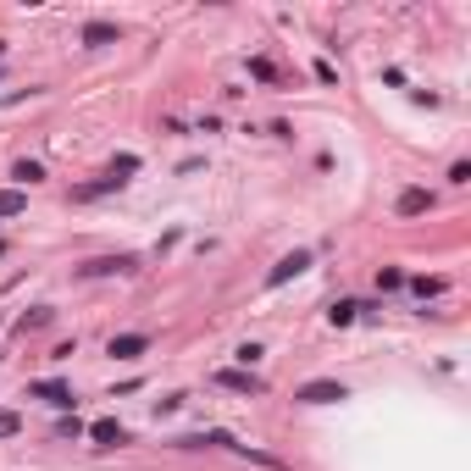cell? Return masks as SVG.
Returning <instances> with one entry per match:
<instances>
[{"instance_id":"cell-4","label":"cell","mask_w":471,"mask_h":471,"mask_svg":"<svg viewBox=\"0 0 471 471\" xmlns=\"http://www.w3.org/2000/svg\"><path fill=\"white\" fill-rule=\"evenodd\" d=\"M211 383H217V389H233V393H249V399H261V393H266V383H261V377H255V372H217V377H211Z\"/></svg>"},{"instance_id":"cell-19","label":"cell","mask_w":471,"mask_h":471,"mask_svg":"<svg viewBox=\"0 0 471 471\" xmlns=\"http://www.w3.org/2000/svg\"><path fill=\"white\" fill-rule=\"evenodd\" d=\"M416 294L427 300V294H444V277H416Z\"/></svg>"},{"instance_id":"cell-11","label":"cell","mask_w":471,"mask_h":471,"mask_svg":"<svg viewBox=\"0 0 471 471\" xmlns=\"http://www.w3.org/2000/svg\"><path fill=\"white\" fill-rule=\"evenodd\" d=\"M355 316H361V305H355V300H333V311H327V321H333V327H349Z\"/></svg>"},{"instance_id":"cell-1","label":"cell","mask_w":471,"mask_h":471,"mask_svg":"<svg viewBox=\"0 0 471 471\" xmlns=\"http://www.w3.org/2000/svg\"><path fill=\"white\" fill-rule=\"evenodd\" d=\"M133 277L139 272V255H100V261H83L78 266V277Z\"/></svg>"},{"instance_id":"cell-15","label":"cell","mask_w":471,"mask_h":471,"mask_svg":"<svg viewBox=\"0 0 471 471\" xmlns=\"http://www.w3.org/2000/svg\"><path fill=\"white\" fill-rule=\"evenodd\" d=\"M261 355H266V349H261V344H238V349H233L238 372H249V366H255V361H261Z\"/></svg>"},{"instance_id":"cell-8","label":"cell","mask_w":471,"mask_h":471,"mask_svg":"<svg viewBox=\"0 0 471 471\" xmlns=\"http://www.w3.org/2000/svg\"><path fill=\"white\" fill-rule=\"evenodd\" d=\"M393 211H399V217H421V211H433V194H427V189H405Z\"/></svg>"},{"instance_id":"cell-9","label":"cell","mask_w":471,"mask_h":471,"mask_svg":"<svg viewBox=\"0 0 471 471\" xmlns=\"http://www.w3.org/2000/svg\"><path fill=\"white\" fill-rule=\"evenodd\" d=\"M78 39H83V45H117V39H122V28H117V22H83Z\"/></svg>"},{"instance_id":"cell-6","label":"cell","mask_w":471,"mask_h":471,"mask_svg":"<svg viewBox=\"0 0 471 471\" xmlns=\"http://www.w3.org/2000/svg\"><path fill=\"white\" fill-rule=\"evenodd\" d=\"M89 438H94L100 449H122V444H128V427H122L117 416H100V421L89 427Z\"/></svg>"},{"instance_id":"cell-18","label":"cell","mask_w":471,"mask_h":471,"mask_svg":"<svg viewBox=\"0 0 471 471\" xmlns=\"http://www.w3.org/2000/svg\"><path fill=\"white\" fill-rule=\"evenodd\" d=\"M399 283H405V272H399V266H383V272H377V289H383V294L399 289Z\"/></svg>"},{"instance_id":"cell-2","label":"cell","mask_w":471,"mask_h":471,"mask_svg":"<svg viewBox=\"0 0 471 471\" xmlns=\"http://www.w3.org/2000/svg\"><path fill=\"white\" fill-rule=\"evenodd\" d=\"M300 272H311V249H289V255L266 272V289H277V283H289V277H300Z\"/></svg>"},{"instance_id":"cell-5","label":"cell","mask_w":471,"mask_h":471,"mask_svg":"<svg viewBox=\"0 0 471 471\" xmlns=\"http://www.w3.org/2000/svg\"><path fill=\"white\" fill-rule=\"evenodd\" d=\"M300 405H338V399H349L344 383H305V389H294Z\"/></svg>"},{"instance_id":"cell-10","label":"cell","mask_w":471,"mask_h":471,"mask_svg":"<svg viewBox=\"0 0 471 471\" xmlns=\"http://www.w3.org/2000/svg\"><path fill=\"white\" fill-rule=\"evenodd\" d=\"M111 189H122V183L106 172V177H94V183H78V189H73V200H100V194H111Z\"/></svg>"},{"instance_id":"cell-3","label":"cell","mask_w":471,"mask_h":471,"mask_svg":"<svg viewBox=\"0 0 471 471\" xmlns=\"http://www.w3.org/2000/svg\"><path fill=\"white\" fill-rule=\"evenodd\" d=\"M145 349H150V333H117V338L106 344V355H111V361H139Z\"/></svg>"},{"instance_id":"cell-16","label":"cell","mask_w":471,"mask_h":471,"mask_svg":"<svg viewBox=\"0 0 471 471\" xmlns=\"http://www.w3.org/2000/svg\"><path fill=\"white\" fill-rule=\"evenodd\" d=\"M22 433V416L17 410H0V438H17Z\"/></svg>"},{"instance_id":"cell-12","label":"cell","mask_w":471,"mask_h":471,"mask_svg":"<svg viewBox=\"0 0 471 471\" xmlns=\"http://www.w3.org/2000/svg\"><path fill=\"white\" fill-rule=\"evenodd\" d=\"M22 211H28V200L17 189H0V217H22Z\"/></svg>"},{"instance_id":"cell-13","label":"cell","mask_w":471,"mask_h":471,"mask_svg":"<svg viewBox=\"0 0 471 471\" xmlns=\"http://www.w3.org/2000/svg\"><path fill=\"white\" fill-rule=\"evenodd\" d=\"M133 172H139V156H133V150H128V156H117V161H111V177H117V183H128Z\"/></svg>"},{"instance_id":"cell-20","label":"cell","mask_w":471,"mask_h":471,"mask_svg":"<svg viewBox=\"0 0 471 471\" xmlns=\"http://www.w3.org/2000/svg\"><path fill=\"white\" fill-rule=\"evenodd\" d=\"M0 56H6V45H0Z\"/></svg>"},{"instance_id":"cell-7","label":"cell","mask_w":471,"mask_h":471,"mask_svg":"<svg viewBox=\"0 0 471 471\" xmlns=\"http://www.w3.org/2000/svg\"><path fill=\"white\" fill-rule=\"evenodd\" d=\"M34 399H45V405H56V410H73V389L67 383H28Z\"/></svg>"},{"instance_id":"cell-14","label":"cell","mask_w":471,"mask_h":471,"mask_svg":"<svg viewBox=\"0 0 471 471\" xmlns=\"http://www.w3.org/2000/svg\"><path fill=\"white\" fill-rule=\"evenodd\" d=\"M11 177H17V183H39V177H45V166H39V161H17V166H11Z\"/></svg>"},{"instance_id":"cell-17","label":"cell","mask_w":471,"mask_h":471,"mask_svg":"<svg viewBox=\"0 0 471 471\" xmlns=\"http://www.w3.org/2000/svg\"><path fill=\"white\" fill-rule=\"evenodd\" d=\"M249 78H261V83H277V67H272V61H261V56H255V61H249Z\"/></svg>"}]
</instances>
